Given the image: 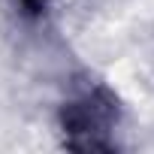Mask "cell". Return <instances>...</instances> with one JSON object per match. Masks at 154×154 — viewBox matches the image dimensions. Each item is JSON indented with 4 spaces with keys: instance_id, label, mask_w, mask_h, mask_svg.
I'll use <instances>...</instances> for the list:
<instances>
[{
    "instance_id": "1",
    "label": "cell",
    "mask_w": 154,
    "mask_h": 154,
    "mask_svg": "<svg viewBox=\"0 0 154 154\" xmlns=\"http://www.w3.org/2000/svg\"><path fill=\"white\" fill-rule=\"evenodd\" d=\"M21 3H24L27 9H33V12H36V9H39V3H42V0H21Z\"/></svg>"
}]
</instances>
